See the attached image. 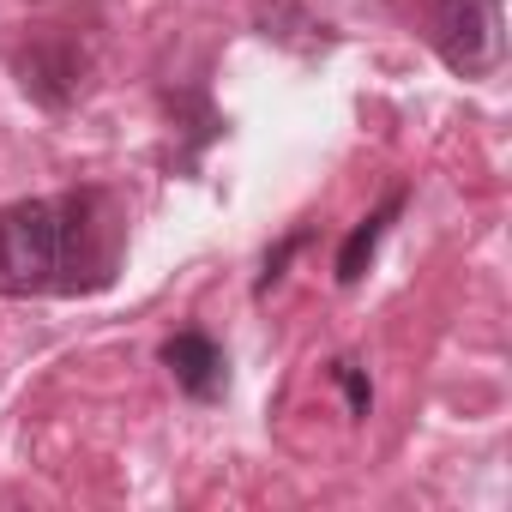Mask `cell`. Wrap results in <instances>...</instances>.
<instances>
[{"label":"cell","instance_id":"5","mask_svg":"<svg viewBox=\"0 0 512 512\" xmlns=\"http://www.w3.org/2000/svg\"><path fill=\"white\" fill-rule=\"evenodd\" d=\"M338 380H344V392H350V410H356V416H368V386H362L356 362H338Z\"/></svg>","mask_w":512,"mask_h":512},{"label":"cell","instance_id":"4","mask_svg":"<svg viewBox=\"0 0 512 512\" xmlns=\"http://www.w3.org/2000/svg\"><path fill=\"white\" fill-rule=\"evenodd\" d=\"M398 205H404V199H386L362 229H350V241H344V253H338V284H362V272H368V260H374V247H380L386 223L398 217Z\"/></svg>","mask_w":512,"mask_h":512},{"label":"cell","instance_id":"3","mask_svg":"<svg viewBox=\"0 0 512 512\" xmlns=\"http://www.w3.org/2000/svg\"><path fill=\"white\" fill-rule=\"evenodd\" d=\"M163 368H169L175 386H181L187 398H199V404L223 398V386H229V362H223V350H217L205 332H175V338L163 344Z\"/></svg>","mask_w":512,"mask_h":512},{"label":"cell","instance_id":"1","mask_svg":"<svg viewBox=\"0 0 512 512\" xmlns=\"http://www.w3.org/2000/svg\"><path fill=\"white\" fill-rule=\"evenodd\" d=\"M97 193L67 199H13L0 205V296H49L67 290V272L85 266Z\"/></svg>","mask_w":512,"mask_h":512},{"label":"cell","instance_id":"2","mask_svg":"<svg viewBox=\"0 0 512 512\" xmlns=\"http://www.w3.org/2000/svg\"><path fill=\"white\" fill-rule=\"evenodd\" d=\"M434 49L452 73L482 79L500 67V0H440L434 7Z\"/></svg>","mask_w":512,"mask_h":512}]
</instances>
